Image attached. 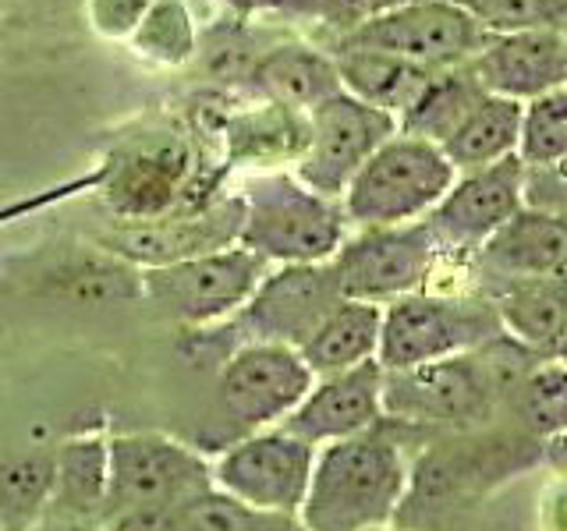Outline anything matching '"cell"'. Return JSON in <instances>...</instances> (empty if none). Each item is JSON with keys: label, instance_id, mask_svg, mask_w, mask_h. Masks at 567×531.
<instances>
[{"label": "cell", "instance_id": "6da1fadb", "mask_svg": "<svg viewBox=\"0 0 567 531\" xmlns=\"http://www.w3.org/2000/svg\"><path fill=\"white\" fill-rule=\"evenodd\" d=\"M408 489L401 442L380 425L316 450L298 524L306 531H377L398 513Z\"/></svg>", "mask_w": 567, "mask_h": 531}, {"label": "cell", "instance_id": "7a4b0ae2", "mask_svg": "<svg viewBox=\"0 0 567 531\" xmlns=\"http://www.w3.org/2000/svg\"><path fill=\"white\" fill-rule=\"evenodd\" d=\"M238 244L270 266L330 262L348 238V212L341 199L301 185L288 170H262L241 185Z\"/></svg>", "mask_w": 567, "mask_h": 531}, {"label": "cell", "instance_id": "3957f363", "mask_svg": "<svg viewBox=\"0 0 567 531\" xmlns=\"http://www.w3.org/2000/svg\"><path fill=\"white\" fill-rule=\"evenodd\" d=\"M504 333V319L493 298L415 291L383 309L377 362L383 372L419 368L483 351Z\"/></svg>", "mask_w": 567, "mask_h": 531}, {"label": "cell", "instance_id": "277c9868", "mask_svg": "<svg viewBox=\"0 0 567 531\" xmlns=\"http://www.w3.org/2000/svg\"><path fill=\"white\" fill-rule=\"evenodd\" d=\"M457 181L440 146L398 132L369 156L344 191V212L354 227H398L425 220Z\"/></svg>", "mask_w": 567, "mask_h": 531}, {"label": "cell", "instance_id": "5b68a950", "mask_svg": "<svg viewBox=\"0 0 567 531\" xmlns=\"http://www.w3.org/2000/svg\"><path fill=\"white\" fill-rule=\"evenodd\" d=\"M266 270H270L266 259L241 244H230L209 256L142 270L138 288L159 315L199 333L238 315L245 301L256 294Z\"/></svg>", "mask_w": 567, "mask_h": 531}, {"label": "cell", "instance_id": "8992f818", "mask_svg": "<svg viewBox=\"0 0 567 531\" xmlns=\"http://www.w3.org/2000/svg\"><path fill=\"white\" fill-rule=\"evenodd\" d=\"M316 447L284 425L230 439L213 460V486L266 518H298L306 503Z\"/></svg>", "mask_w": 567, "mask_h": 531}, {"label": "cell", "instance_id": "52a82bcc", "mask_svg": "<svg viewBox=\"0 0 567 531\" xmlns=\"http://www.w3.org/2000/svg\"><path fill=\"white\" fill-rule=\"evenodd\" d=\"M440 244L425 220L398 227H354L330 259L341 298L390 305L404 294L422 291L440 259Z\"/></svg>", "mask_w": 567, "mask_h": 531}, {"label": "cell", "instance_id": "ba28073f", "mask_svg": "<svg viewBox=\"0 0 567 531\" xmlns=\"http://www.w3.org/2000/svg\"><path fill=\"white\" fill-rule=\"evenodd\" d=\"M501 376L486 362V347L447 362L383 372V418L412 425H468L489 418Z\"/></svg>", "mask_w": 567, "mask_h": 531}, {"label": "cell", "instance_id": "9c48e42d", "mask_svg": "<svg viewBox=\"0 0 567 531\" xmlns=\"http://www.w3.org/2000/svg\"><path fill=\"white\" fill-rule=\"evenodd\" d=\"M100 195L117 223L156 220L185 202L195 174V156L185 135L142 132L124 138L103 159Z\"/></svg>", "mask_w": 567, "mask_h": 531}, {"label": "cell", "instance_id": "30bf717a", "mask_svg": "<svg viewBox=\"0 0 567 531\" xmlns=\"http://www.w3.org/2000/svg\"><path fill=\"white\" fill-rule=\"evenodd\" d=\"M316 376L298 347L245 341L227 354L217 372V404L238 436L284 425L306 400Z\"/></svg>", "mask_w": 567, "mask_h": 531}, {"label": "cell", "instance_id": "8fae6325", "mask_svg": "<svg viewBox=\"0 0 567 531\" xmlns=\"http://www.w3.org/2000/svg\"><path fill=\"white\" fill-rule=\"evenodd\" d=\"M486 35L489 32L451 0H404L372 14L359 29L333 40V46H369L425 71H447L468 64Z\"/></svg>", "mask_w": 567, "mask_h": 531}, {"label": "cell", "instance_id": "7c38bea8", "mask_svg": "<svg viewBox=\"0 0 567 531\" xmlns=\"http://www.w3.org/2000/svg\"><path fill=\"white\" fill-rule=\"evenodd\" d=\"M209 486L213 465L188 442L164 433H121L111 436V489L103 521L124 510H174Z\"/></svg>", "mask_w": 567, "mask_h": 531}, {"label": "cell", "instance_id": "4fadbf2b", "mask_svg": "<svg viewBox=\"0 0 567 531\" xmlns=\"http://www.w3.org/2000/svg\"><path fill=\"white\" fill-rule=\"evenodd\" d=\"M394 135L398 117L348 93H337L309 111V142L295 164V177L327 199H344L354 174Z\"/></svg>", "mask_w": 567, "mask_h": 531}, {"label": "cell", "instance_id": "5bb4252c", "mask_svg": "<svg viewBox=\"0 0 567 531\" xmlns=\"http://www.w3.org/2000/svg\"><path fill=\"white\" fill-rule=\"evenodd\" d=\"M241 220V195H227V199H213L195 209H171L156 220H114V227L100 235V248L138 270H156V266L185 262L238 244Z\"/></svg>", "mask_w": 567, "mask_h": 531}, {"label": "cell", "instance_id": "9a60e30c", "mask_svg": "<svg viewBox=\"0 0 567 531\" xmlns=\"http://www.w3.org/2000/svg\"><path fill=\"white\" fill-rule=\"evenodd\" d=\"M341 301L344 298L333 280L330 262L270 266L259 280L256 294L235 315V326L241 330L245 341L301 347Z\"/></svg>", "mask_w": 567, "mask_h": 531}, {"label": "cell", "instance_id": "2e32d148", "mask_svg": "<svg viewBox=\"0 0 567 531\" xmlns=\"http://www.w3.org/2000/svg\"><path fill=\"white\" fill-rule=\"evenodd\" d=\"M525 209V164L507 156L483 170L457 174L451 191L425 217L443 256H475L496 230Z\"/></svg>", "mask_w": 567, "mask_h": 531}, {"label": "cell", "instance_id": "e0dca14e", "mask_svg": "<svg viewBox=\"0 0 567 531\" xmlns=\"http://www.w3.org/2000/svg\"><path fill=\"white\" fill-rule=\"evenodd\" d=\"M468 67L489 96L528 103L549 93V88L567 85L564 29L546 25V29L486 35L483 46L468 61Z\"/></svg>", "mask_w": 567, "mask_h": 531}, {"label": "cell", "instance_id": "ac0fdd59", "mask_svg": "<svg viewBox=\"0 0 567 531\" xmlns=\"http://www.w3.org/2000/svg\"><path fill=\"white\" fill-rule=\"evenodd\" d=\"M383 421V365L365 362L359 368L319 376L295 412L284 418V429L306 439L309 447H327L369 433Z\"/></svg>", "mask_w": 567, "mask_h": 531}, {"label": "cell", "instance_id": "d6986e66", "mask_svg": "<svg viewBox=\"0 0 567 531\" xmlns=\"http://www.w3.org/2000/svg\"><path fill=\"white\" fill-rule=\"evenodd\" d=\"M475 270L501 288L518 280L564 277L567 273V220L539 209H522L472 256Z\"/></svg>", "mask_w": 567, "mask_h": 531}, {"label": "cell", "instance_id": "ffe728a7", "mask_svg": "<svg viewBox=\"0 0 567 531\" xmlns=\"http://www.w3.org/2000/svg\"><path fill=\"white\" fill-rule=\"evenodd\" d=\"M245 85L252 88L262 103H277L301 114H309L312 106H319L337 93H344L333 53L319 50L312 43H301V40L266 46L259 53V61L252 64V71H248Z\"/></svg>", "mask_w": 567, "mask_h": 531}, {"label": "cell", "instance_id": "44dd1931", "mask_svg": "<svg viewBox=\"0 0 567 531\" xmlns=\"http://www.w3.org/2000/svg\"><path fill=\"white\" fill-rule=\"evenodd\" d=\"M227 159L262 170L298 164L309 142V114L288 111L277 103H256L248 111H235L224 124Z\"/></svg>", "mask_w": 567, "mask_h": 531}, {"label": "cell", "instance_id": "7402d4cb", "mask_svg": "<svg viewBox=\"0 0 567 531\" xmlns=\"http://www.w3.org/2000/svg\"><path fill=\"white\" fill-rule=\"evenodd\" d=\"M330 53L344 93L390 117H401L436 75V71H425L412 61L394 58V53L369 46H330Z\"/></svg>", "mask_w": 567, "mask_h": 531}, {"label": "cell", "instance_id": "603a6c76", "mask_svg": "<svg viewBox=\"0 0 567 531\" xmlns=\"http://www.w3.org/2000/svg\"><path fill=\"white\" fill-rule=\"evenodd\" d=\"M111 489V439L100 433L71 436L58 447V478L47 518L103 524Z\"/></svg>", "mask_w": 567, "mask_h": 531}, {"label": "cell", "instance_id": "cb8c5ba5", "mask_svg": "<svg viewBox=\"0 0 567 531\" xmlns=\"http://www.w3.org/2000/svg\"><path fill=\"white\" fill-rule=\"evenodd\" d=\"M383 333V305L344 298L323 323L312 330V336L298 347L301 362L312 368V376H337V372L359 368L365 362H377Z\"/></svg>", "mask_w": 567, "mask_h": 531}, {"label": "cell", "instance_id": "d4e9b609", "mask_svg": "<svg viewBox=\"0 0 567 531\" xmlns=\"http://www.w3.org/2000/svg\"><path fill=\"white\" fill-rule=\"evenodd\" d=\"M522 111L525 103L486 93L472 106V114L457 124V132L440 146L443 156L451 159V167L457 174L483 170L489 164H501L507 156H518Z\"/></svg>", "mask_w": 567, "mask_h": 531}, {"label": "cell", "instance_id": "484cf974", "mask_svg": "<svg viewBox=\"0 0 567 531\" xmlns=\"http://www.w3.org/2000/svg\"><path fill=\"white\" fill-rule=\"evenodd\" d=\"M501 309L504 330L518 336L528 347L554 351L567 333V280L564 277H539L518 280L493 294Z\"/></svg>", "mask_w": 567, "mask_h": 531}, {"label": "cell", "instance_id": "4316f807", "mask_svg": "<svg viewBox=\"0 0 567 531\" xmlns=\"http://www.w3.org/2000/svg\"><path fill=\"white\" fill-rule=\"evenodd\" d=\"M58 447L0 454V531H35L50 513Z\"/></svg>", "mask_w": 567, "mask_h": 531}, {"label": "cell", "instance_id": "83f0119b", "mask_svg": "<svg viewBox=\"0 0 567 531\" xmlns=\"http://www.w3.org/2000/svg\"><path fill=\"white\" fill-rule=\"evenodd\" d=\"M483 96H486V88L475 82L468 64L436 71L430 85L422 88V96L398 117V132L443 146Z\"/></svg>", "mask_w": 567, "mask_h": 531}, {"label": "cell", "instance_id": "f1b7e54d", "mask_svg": "<svg viewBox=\"0 0 567 531\" xmlns=\"http://www.w3.org/2000/svg\"><path fill=\"white\" fill-rule=\"evenodd\" d=\"M132 53L156 67H182L199 53V32L185 0H153L150 14L128 40Z\"/></svg>", "mask_w": 567, "mask_h": 531}, {"label": "cell", "instance_id": "f546056e", "mask_svg": "<svg viewBox=\"0 0 567 531\" xmlns=\"http://www.w3.org/2000/svg\"><path fill=\"white\" fill-rule=\"evenodd\" d=\"M518 159L525 167H546L567 159V85L525 103Z\"/></svg>", "mask_w": 567, "mask_h": 531}, {"label": "cell", "instance_id": "4dcf8cb0", "mask_svg": "<svg viewBox=\"0 0 567 531\" xmlns=\"http://www.w3.org/2000/svg\"><path fill=\"white\" fill-rule=\"evenodd\" d=\"M518 415L539 436H567V365L543 362L518 386Z\"/></svg>", "mask_w": 567, "mask_h": 531}, {"label": "cell", "instance_id": "1f68e13d", "mask_svg": "<svg viewBox=\"0 0 567 531\" xmlns=\"http://www.w3.org/2000/svg\"><path fill=\"white\" fill-rule=\"evenodd\" d=\"M404 0H262V11H277L301 22H316L333 32V40H341L351 29L369 22L372 14H380Z\"/></svg>", "mask_w": 567, "mask_h": 531}, {"label": "cell", "instance_id": "d6a6232c", "mask_svg": "<svg viewBox=\"0 0 567 531\" xmlns=\"http://www.w3.org/2000/svg\"><path fill=\"white\" fill-rule=\"evenodd\" d=\"M461 8H465L489 35L567 22L557 0H461Z\"/></svg>", "mask_w": 567, "mask_h": 531}, {"label": "cell", "instance_id": "836d02e7", "mask_svg": "<svg viewBox=\"0 0 567 531\" xmlns=\"http://www.w3.org/2000/svg\"><path fill=\"white\" fill-rule=\"evenodd\" d=\"M174 513H177V528L182 531H256V524L262 518V513H252L248 507L235 503L217 486L188 496L185 503L174 507Z\"/></svg>", "mask_w": 567, "mask_h": 531}, {"label": "cell", "instance_id": "e575fe53", "mask_svg": "<svg viewBox=\"0 0 567 531\" xmlns=\"http://www.w3.org/2000/svg\"><path fill=\"white\" fill-rule=\"evenodd\" d=\"M150 8L153 0H85V22L100 40L128 43Z\"/></svg>", "mask_w": 567, "mask_h": 531}, {"label": "cell", "instance_id": "d590c367", "mask_svg": "<svg viewBox=\"0 0 567 531\" xmlns=\"http://www.w3.org/2000/svg\"><path fill=\"white\" fill-rule=\"evenodd\" d=\"M100 181H103V167H93L89 174L68 177V181H58V185L40 188V191H29V195H22V199H11L8 206H0V227H8L14 220H25V217H35V212L75 199V195H82V191H96Z\"/></svg>", "mask_w": 567, "mask_h": 531}, {"label": "cell", "instance_id": "8d00e7d4", "mask_svg": "<svg viewBox=\"0 0 567 531\" xmlns=\"http://www.w3.org/2000/svg\"><path fill=\"white\" fill-rule=\"evenodd\" d=\"M525 206L567 220V159L546 167H525Z\"/></svg>", "mask_w": 567, "mask_h": 531}, {"label": "cell", "instance_id": "74e56055", "mask_svg": "<svg viewBox=\"0 0 567 531\" xmlns=\"http://www.w3.org/2000/svg\"><path fill=\"white\" fill-rule=\"evenodd\" d=\"M103 531H182L177 528V513L164 507H150V510H124L114 518L103 521Z\"/></svg>", "mask_w": 567, "mask_h": 531}, {"label": "cell", "instance_id": "f35d334b", "mask_svg": "<svg viewBox=\"0 0 567 531\" xmlns=\"http://www.w3.org/2000/svg\"><path fill=\"white\" fill-rule=\"evenodd\" d=\"M35 531H103L96 521H64V518H47Z\"/></svg>", "mask_w": 567, "mask_h": 531}, {"label": "cell", "instance_id": "ab89813d", "mask_svg": "<svg viewBox=\"0 0 567 531\" xmlns=\"http://www.w3.org/2000/svg\"><path fill=\"white\" fill-rule=\"evenodd\" d=\"M256 531H306L298 524V518H259V524H256Z\"/></svg>", "mask_w": 567, "mask_h": 531}, {"label": "cell", "instance_id": "60d3db41", "mask_svg": "<svg viewBox=\"0 0 567 531\" xmlns=\"http://www.w3.org/2000/svg\"><path fill=\"white\" fill-rule=\"evenodd\" d=\"M554 358H557V362H564V365H567V333H564V341H560V344H557V347H554Z\"/></svg>", "mask_w": 567, "mask_h": 531}, {"label": "cell", "instance_id": "b9f144b4", "mask_svg": "<svg viewBox=\"0 0 567 531\" xmlns=\"http://www.w3.org/2000/svg\"><path fill=\"white\" fill-rule=\"evenodd\" d=\"M560 29H564V46H567V22H564V25H560Z\"/></svg>", "mask_w": 567, "mask_h": 531}]
</instances>
